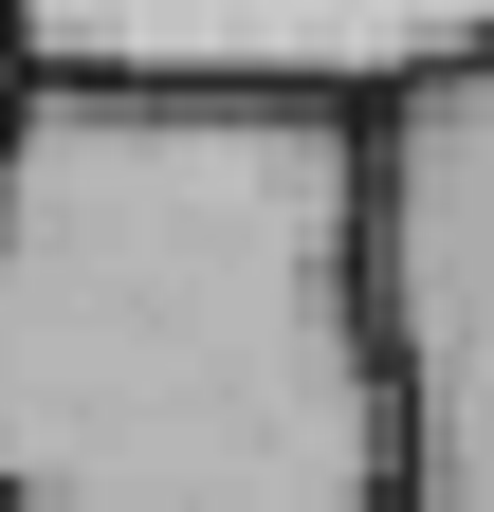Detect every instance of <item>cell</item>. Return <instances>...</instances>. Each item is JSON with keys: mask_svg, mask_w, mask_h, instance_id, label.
Here are the masks:
<instances>
[{"mask_svg": "<svg viewBox=\"0 0 494 512\" xmlns=\"http://www.w3.org/2000/svg\"><path fill=\"white\" fill-rule=\"evenodd\" d=\"M0 512H403L366 348V110L19 74Z\"/></svg>", "mask_w": 494, "mask_h": 512, "instance_id": "1", "label": "cell"}, {"mask_svg": "<svg viewBox=\"0 0 494 512\" xmlns=\"http://www.w3.org/2000/svg\"><path fill=\"white\" fill-rule=\"evenodd\" d=\"M366 348L403 512H494V55L366 92Z\"/></svg>", "mask_w": 494, "mask_h": 512, "instance_id": "2", "label": "cell"}, {"mask_svg": "<svg viewBox=\"0 0 494 512\" xmlns=\"http://www.w3.org/2000/svg\"><path fill=\"white\" fill-rule=\"evenodd\" d=\"M19 74H183V92H403L494 55V0H0Z\"/></svg>", "mask_w": 494, "mask_h": 512, "instance_id": "3", "label": "cell"}, {"mask_svg": "<svg viewBox=\"0 0 494 512\" xmlns=\"http://www.w3.org/2000/svg\"><path fill=\"white\" fill-rule=\"evenodd\" d=\"M0 110H19V19H0Z\"/></svg>", "mask_w": 494, "mask_h": 512, "instance_id": "4", "label": "cell"}]
</instances>
